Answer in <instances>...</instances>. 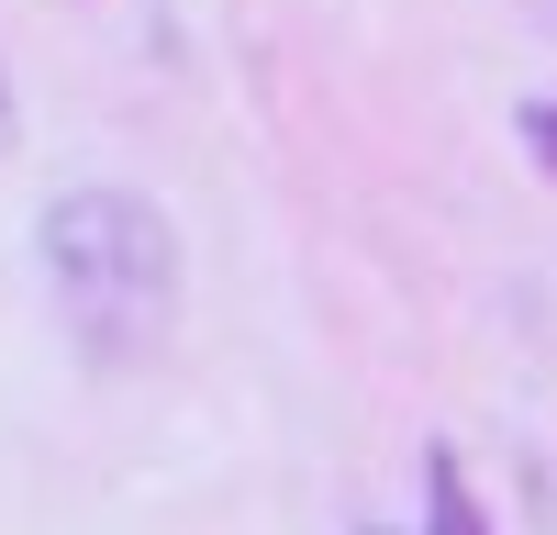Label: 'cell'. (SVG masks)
Here are the masks:
<instances>
[{"label": "cell", "mask_w": 557, "mask_h": 535, "mask_svg": "<svg viewBox=\"0 0 557 535\" xmlns=\"http://www.w3.org/2000/svg\"><path fill=\"white\" fill-rule=\"evenodd\" d=\"M45 279H57V312L78 324L89 357H146L178 312V235L146 190H67L45 201Z\"/></svg>", "instance_id": "cell-1"}, {"label": "cell", "mask_w": 557, "mask_h": 535, "mask_svg": "<svg viewBox=\"0 0 557 535\" xmlns=\"http://www.w3.org/2000/svg\"><path fill=\"white\" fill-rule=\"evenodd\" d=\"M424 502H435V524H424V535H480V502H469V480H457L446 446L424 458Z\"/></svg>", "instance_id": "cell-2"}, {"label": "cell", "mask_w": 557, "mask_h": 535, "mask_svg": "<svg viewBox=\"0 0 557 535\" xmlns=\"http://www.w3.org/2000/svg\"><path fill=\"white\" fill-rule=\"evenodd\" d=\"M513 134H524V157L557 178V101H524V112H513Z\"/></svg>", "instance_id": "cell-3"}, {"label": "cell", "mask_w": 557, "mask_h": 535, "mask_svg": "<svg viewBox=\"0 0 557 535\" xmlns=\"http://www.w3.org/2000/svg\"><path fill=\"white\" fill-rule=\"evenodd\" d=\"M12 123H23V112H12V78H0V157H12Z\"/></svg>", "instance_id": "cell-4"}, {"label": "cell", "mask_w": 557, "mask_h": 535, "mask_svg": "<svg viewBox=\"0 0 557 535\" xmlns=\"http://www.w3.org/2000/svg\"><path fill=\"white\" fill-rule=\"evenodd\" d=\"M546 23H557V0H546Z\"/></svg>", "instance_id": "cell-5"}]
</instances>
